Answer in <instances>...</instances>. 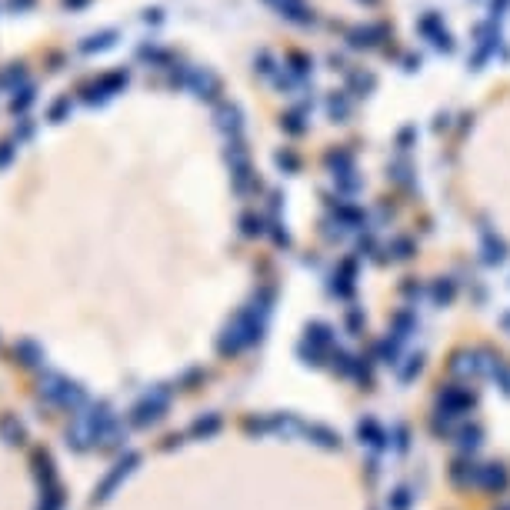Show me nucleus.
I'll return each instance as SVG.
<instances>
[{"mask_svg":"<svg viewBox=\"0 0 510 510\" xmlns=\"http://www.w3.org/2000/svg\"><path fill=\"white\" fill-rule=\"evenodd\" d=\"M114 44V33H94V37H87L84 44H80V50H107V47Z\"/></svg>","mask_w":510,"mask_h":510,"instance_id":"4","label":"nucleus"},{"mask_svg":"<svg viewBox=\"0 0 510 510\" xmlns=\"http://www.w3.org/2000/svg\"><path fill=\"white\" fill-rule=\"evenodd\" d=\"M217 124H220V131H227L230 137H237L240 134V114H237V107H220V114H217Z\"/></svg>","mask_w":510,"mask_h":510,"instance_id":"3","label":"nucleus"},{"mask_svg":"<svg viewBox=\"0 0 510 510\" xmlns=\"http://www.w3.org/2000/svg\"><path fill=\"white\" fill-rule=\"evenodd\" d=\"M244 230H247V234H261V217H254V214H247V217H244Z\"/></svg>","mask_w":510,"mask_h":510,"instance_id":"11","label":"nucleus"},{"mask_svg":"<svg viewBox=\"0 0 510 510\" xmlns=\"http://www.w3.org/2000/svg\"><path fill=\"white\" fill-rule=\"evenodd\" d=\"M31 4H33V0H11L13 11H23V7H31Z\"/></svg>","mask_w":510,"mask_h":510,"instance_id":"15","label":"nucleus"},{"mask_svg":"<svg viewBox=\"0 0 510 510\" xmlns=\"http://www.w3.org/2000/svg\"><path fill=\"white\" fill-rule=\"evenodd\" d=\"M450 283H440V287H437V300H450Z\"/></svg>","mask_w":510,"mask_h":510,"instance_id":"14","label":"nucleus"},{"mask_svg":"<svg viewBox=\"0 0 510 510\" xmlns=\"http://www.w3.org/2000/svg\"><path fill=\"white\" fill-rule=\"evenodd\" d=\"M0 80H4V84H11V87H17V84H23V80H27V70H23V67H11V70L0 77Z\"/></svg>","mask_w":510,"mask_h":510,"instance_id":"8","label":"nucleus"},{"mask_svg":"<svg viewBox=\"0 0 510 510\" xmlns=\"http://www.w3.org/2000/svg\"><path fill=\"white\" fill-rule=\"evenodd\" d=\"M347 110H350V104H347L344 97H340V100H337V97L330 100V114H334V117H347Z\"/></svg>","mask_w":510,"mask_h":510,"instance_id":"10","label":"nucleus"},{"mask_svg":"<svg viewBox=\"0 0 510 510\" xmlns=\"http://www.w3.org/2000/svg\"><path fill=\"white\" fill-rule=\"evenodd\" d=\"M13 157V143H0V167Z\"/></svg>","mask_w":510,"mask_h":510,"instance_id":"13","label":"nucleus"},{"mask_svg":"<svg viewBox=\"0 0 510 510\" xmlns=\"http://www.w3.org/2000/svg\"><path fill=\"white\" fill-rule=\"evenodd\" d=\"M484 484H487V487H504V484H507V474H504L500 467H487V474H484Z\"/></svg>","mask_w":510,"mask_h":510,"instance_id":"6","label":"nucleus"},{"mask_svg":"<svg viewBox=\"0 0 510 510\" xmlns=\"http://www.w3.org/2000/svg\"><path fill=\"white\" fill-rule=\"evenodd\" d=\"M487 261H504V244H494V237L487 234Z\"/></svg>","mask_w":510,"mask_h":510,"instance_id":"9","label":"nucleus"},{"mask_svg":"<svg viewBox=\"0 0 510 510\" xmlns=\"http://www.w3.org/2000/svg\"><path fill=\"white\" fill-rule=\"evenodd\" d=\"M67 7H80V4H87V0H64Z\"/></svg>","mask_w":510,"mask_h":510,"instance_id":"16","label":"nucleus"},{"mask_svg":"<svg viewBox=\"0 0 510 510\" xmlns=\"http://www.w3.org/2000/svg\"><path fill=\"white\" fill-rule=\"evenodd\" d=\"M187 84H190V87H194V94L197 97H217V80H214V77L210 74H200V70H190V77H187Z\"/></svg>","mask_w":510,"mask_h":510,"instance_id":"1","label":"nucleus"},{"mask_svg":"<svg viewBox=\"0 0 510 510\" xmlns=\"http://www.w3.org/2000/svg\"><path fill=\"white\" fill-rule=\"evenodd\" d=\"M33 104V90L23 87V90H13V100H11V110L13 114H23V110Z\"/></svg>","mask_w":510,"mask_h":510,"instance_id":"5","label":"nucleus"},{"mask_svg":"<svg viewBox=\"0 0 510 510\" xmlns=\"http://www.w3.org/2000/svg\"><path fill=\"white\" fill-rule=\"evenodd\" d=\"M31 134H33V124H31V120H23L21 127H17V131H13V137H17V141H27V137H31Z\"/></svg>","mask_w":510,"mask_h":510,"instance_id":"12","label":"nucleus"},{"mask_svg":"<svg viewBox=\"0 0 510 510\" xmlns=\"http://www.w3.org/2000/svg\"><path fill=\"white\" fill-rule=\"evenodd\" d=\"M70 110H74V104H70V97H60L54 104V107H50V120H64L67 114H70Z\"/></svg>","mask_w":510,"mask_h":510,"instance_id":"7","label":"nucleus"},{"mask_svg":"<svg viewBox=\"0 0 510 510\" xmlns=\"http://www.w3.org/2000/svg\"><path fill=\"white\" fill-rule=\"evenodd\" d=\"M267 4H273L281 13H287L291 21H310L307 17V7H304V0H267Z\"/></svg>","mask_w":510,"mask_h":510,"instance_id":"2","label":"nucleus"}]
</instances>
